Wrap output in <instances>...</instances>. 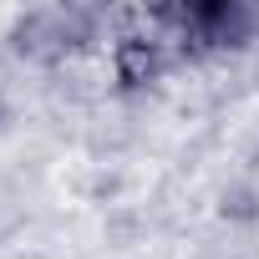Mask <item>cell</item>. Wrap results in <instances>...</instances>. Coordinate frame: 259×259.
<instances>
[{
	"label": "cell",
	"instance_id": "obj_1",
	"mask_svg": "<svg viewBox=\"0 0 259 259\" xmlns=\"http://www.w3.org/2000/svg\"><path fill=\"white\" fill-rule=\"evenodd\" d=\"M87 36H92V16L76 6H36V11L16 16V26H11V46L31 61H56Z\"/></svg>",
	"mask_w": 259,
	"mask_h": 259
},
{
	"label": "cell",
	"instance_id": "obj_2",
	"mask_svg": "<svg viewBox=\"0 0 259 259\" xmlns=\"http://www.w3.org/2000/svg\"><path fill=\"white\" fill-rule=\"evenodd\" d=\"M153 66H158V56H153L148 41L133 36V41H122V46H117V76H122V81H148Z\"/></svg>",
	"mask_w": 259,
	"mask_h": 259
}]
</instances>
